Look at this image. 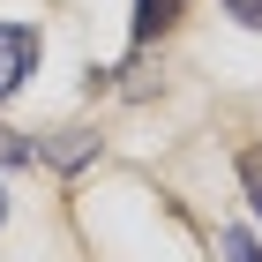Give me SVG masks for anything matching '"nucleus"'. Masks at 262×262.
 Instances as JSON below:
<instances>
[{"instance_id": "8", "label": "nucleus", "mask_w": 262, "mask_h": 262, "mask_svg": "<svg viewBox=\"0 0 262 262\" xmlns=\"http://www.w3.org/2000/svg\"><path fill=\"white\" fill-rule=\"evenodd\" d=\"M0 217H8V195H0Z\"/></svg>"}, {"instance_id": "3", "label": "nucleus", "mask_w": 262, "mask_h": 262, "mask_svg": "<svg viewBox=\"0 0 262 262\" xmlns=\"http://www.w3.org/2000/svg\"><path fill=\"white\" fill-rule=\"evenodd\" d=\"M180 23V0H135V38H165Z\"/></svg>"}, {"instance_id": "7", "label": "nucleus", "mask_w": 262, "mask_h": 262, "mask_svg": "<svg viewBox=\"0 0 262 262\" xmlns=\"http://www.w3.org/2000/svg\"><path fill=\"white\" fill-rule=\"evenodd\" d=\"M225 8H232V15H240L247 30H262V0H225Z\"/></svg>"}, {"instance_id": "6", "label": "nucleus", "mask_w": 262, "mask_h": 262, "mask_svg": "<svg viewBox=\"0 0 262 262\" xmlns=\"http://www.w3.org/2000/svg\"><path fill=\"white\" fill-rule=\"evenodd\" d=\"M0 165H30V142H15L8 127H0Z\"/></svg>"}, {"instance_id": "4", "label": "nucleus", "mask_w": 262, "mask_h": 262, "mask_svg": "<svg viewBox=\"0 0 262 262\" xmlns=\"http://www.w3.org/2000/svg\"><path fill=\"white\" fill-rule=\"evenodd\" d=\"M225 262H262V240H255V232H225Z\"/></svg>"}, {"instance_id": "2", "label": "nucleus", "mask_w": 262, "mask_h": 262, "mask_svg": "<svg viewBox=\"0 0 262 262\" xmlns=\"http://www.w3.org/2000/svg\"><path fill=\"white\" fill-rule=\"evenodd\" d=\"M98 150V135H82V127H60V135H45V142H30V158H45V165H60V172H75L82 158Z\"/></svg>"}, {"instance_id": "5", "label": "nucleus", "mask_w": 262, "mask_h": 262, "mask_svg": "<svg viewBox=\"0 0 262 262\" xmlns=\"http://www.w3.org/2000/svg\"><path fill=\"white\" fill-rule=\"evenodd\" d=\"M240 180H247V195H255V210H262V150H247V158H240Z\"/></svg>"}, {"instance_id": "1", "label": "nucleus", "mask_w": 262, "mask_h": 262, "mask_svg": "<svg viewBox=\"0 0 262 262\" xmlns=\"http://www.w3.org/2000/svg\"><path fill=\"white\" fill-rule=\"evenodd\" d=\"M30 68H38V30H30V23H0V98H8Z\"/></svg>"}]
</instances>
